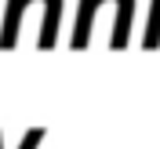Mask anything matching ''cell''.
I'll use <instances>...</instances> for the list:
<instances>
[{
    "label": "cell",
    "instance_id": "obj_1",
    "mask_svg": "<svg viewBox=\"0 0 160 149\" xmlns=\"http://www.w3.org/2000/svg\"><path fill=\"white\" fill-rule=\"evenodd\" d=\"M102 0H80V15H77V33H73V51H84L88 47V37H91V22H95V11H98Z\"/></svg>",
    "mask_w": 160,
    "mask_h": 149
},
{
    "label": "cell",
    "instance_id": "obj_2",
    "mask_svg": "<svg viewBox=\"0 0 160 149\" xmlns=\"http://www.w3.org/2000/svg\"><path fill=\"white\" fill-rule=\"evenodd\" d=\"M29 0H11L8 4V22H4V33H0V47L11 51L18 44V26H22V11H26Z\"/></svg>",
    "mask_w": 160,
    "mask_h": 149
},
{
    "label": "cell",
    "instance_id": "obj_3",
    "mask_svg": "<svg viewBox=\"0 0 160 149\" xmlns=\"http://www.w3.org/2000/svg\"><path fill=\"white\" fill-rule=\"evenodd\" d=\"M117 7H120V15H117V29H113V47H124L128 44V33H131V15H135V0H117Z\"/></svg>",
    "mask_w": 160,
    "mask_h": 149
},
{
    "label": "cell",
    "instance_id": "obj_4",
    "mask_svg": "<svg viewBox=\"0 0 160 149\" xmlns=\"http://www.w3.org/2000/svg\"><path fill=\"white\" fill-rule=\"evenodd\" d=\"M146 47H160V0H153L149 26H146Z\"/></svg>",
    "mask_w": 160,
    "mask_h": 149
},
{
    "label": "cell",
    "instance_id": "obj_5",
    "mask_svg": "<svg viewBox=\"0 0 160 149\" xmlns=\"http://www.w3.org/2000/svg\"><path fill=\"white\" fill-rule=\"evenodd\" d=\"M40 138H44V127H37V131H29V135H26V138H22V146H18V149H37V146H40Z\"/></svg>",
    "mask_w": 160,
    "mask_h": 149
}]
</instances>
